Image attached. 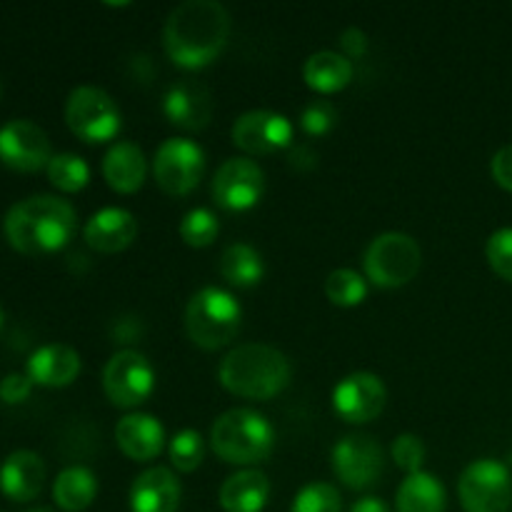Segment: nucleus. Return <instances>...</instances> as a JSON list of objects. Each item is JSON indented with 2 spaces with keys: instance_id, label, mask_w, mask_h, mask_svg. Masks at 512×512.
<instances>
[{
  "instance_id": "1a4fd4ad",
  "label": "nucleus",
  "mask_w": 512,
  "mask_h": 512,
  "mask_svg": "<svg viewBox=\"0 0 512 512\" xmlns=\"http://www.w3.org/2000/svg\"><path fill=\"white\" fill-rule=\"evenodd\" d=\"M155 183L168 195H188L198 188L205 173V153L188 138H168L153 158Z\"/></svg>"
},
{
  "instance_id": "a211bd4d",
  "label": "nucleus",
  "mask_w": 512,
  "mask_h": 512,
  "mask_svg": "<svg viewBox=\"0 0 512 512\" xmlns=\"http://www.w3.org/2000/svg\"><path fill=\"white\" fill-rule=\"evenodd\" d=\"M180 505V483L168 468H150L130 485L133 512H175Z\"/></svg>"
},
{
  "instance_id": "f3484780",
  "label": "nucleus",
  "mask_w": 512,
  "mask_h": 512,
  "mask_svg": "<svg viewBox=\"0 0 512 512\" xmlns=\"http://www.w3.org/2000/svg\"><path fill=\"white\" fill-rule=\"evenodd\" d=\"M45 483V463L33 450H15L0 465V490L13 503H30Z\"/></svg>"
},
{
  "instance_id": "2f4dec72",
  "label": "nucleus",
  "mask_w": 512,
  "mask_h": 512,
  "mask_svg": "<svg viewBox=\"0 0 512 512\" xmlns=\"http://www.w3.org/2000/svg\"><path fill=\"white\" fill-rule=\"evenodd\" d=\"M290 512H343V498L328 483H310L295 495Z\"/></svg>"
},
{
  "instance_id": "5701e85b",
  "label": "nucleus",
  "mask_w": 512,
  "mask_h": 512,
  "mask_svg": "<svg viewBox=\"0 0 512 512\" xmlns=\"http://www.w3.org/2000/svg\"><path fill=\"white\" fill-rule=\"evenodd\" d=\"M268 498L270 480L260 470H240L220 485V508L225 512H260Z\"/></svg>"
},
{
  "instance_id": "7c9ffc66",
  "label": "nucleus",
  "mask_w": 512,
  "mask_h": 512,
  "mask_svg": "<svg viewBox=\"0 0 512 512\" xmlns=\"http://www.w3.org/2000/svg\"><path fill=\"white\" fill-rule=\"evenodd\" d=\"M220 233V223L208 208H193L183 220H180V238L190 248H208Z\"/></svg>"
},
{
  "instance_id": "ddd939ff",
  "label": "nucleus",
  "mask_w": 512,
  "mask_h": 512,
  "mask_svg": "<svg viewBox=\"0 0 512 512\" xmlns=\"http://www.w3.org/2000/svg\"><path fill=\"white\" fill-rule=\"evenodd\" d=\"M50 140L40 125L33 120L15 118L0 128V160L8 168L20 173L48 168L50 163Z\"/></svg>"
},
{
  "instance_id": "6e6552de",
  "label": "nucleus",
  "mask_w": 512,
  "mask_h": 512,
  "mask_svg": "<svg viewBox=\"0 0 512 512\" xmlns=\"http://www.w3.org/2000/svg\"><path fill=\"white\" fill-rule=\"evenodd\" d=\"M458 495L465 512H510L512 475L500 460L480 458L463 470Z\"/></svg>"
},
{
  "instance_id": "f8f14e48",
  "label": "nucleus",
  "mask_w": 512,
  "mask_h": 512,
  "mask_svg": "<svg viewBox=\"0 0 512 512\" xmlns=\"http://www.w3.org/2000/svg\"><path fill=\"white\" fill-rule=\"evenodd\" d=\"M265 190V173L255 160L250 158H230L218 168L213 178V200L223 210L230 213H243L250 210Z\"/></svg>"
},
{
  "instance_id": "4468645a",
  "label": "nucleus",
  "mask_w": 512,
  "mask_h": 512,
  "mask_svg": "<svg viewBox=\"0 0 512 512\" xmlns=\"http://www.w3.org/2000/svg\"><path fill=\"white\" fill-rule=\"evenodd\" d=\"M233 143L250 155H268L288 148L293 140V125L285 115L273 110H248L233 123Z\"/></svg>"
},
{
  "instance_id": "4c0bfd02",
  "label": "nucleus",
  "mask_w": 512,
  "mask_h": 512,
  "mask_svg": "<svg viewBox=\"0 0 512 512\" xmlns=\"http://www.w3.org/2000/svg\"><path fill=\"white\" fill-rule=\"evenodd\" d=\"M340 45H343L350 58H363L365 50H368V35L360 28H348L340 35Z\"/></svg>"
},
{
  "instance_id": "c9c22d12",
  "label": "nucleus",
  "mask_w": 512,
  "mask_h": 512,
  "mask_svg": "<svg viewBox=\"0 0 512 512\" xmlns=\"http://www.w3.org/2000/svg\"><path fill=\"white\" fill-rule=\"evenodd\" d=\"M30 390H33V380L28 375L10 373L0 380V400L8 405H18L23 400H28Z\"/></svg>"
},
{
  "instance_id": "c756f323",
  "label": "nucleus",
  "mask_w": 512,
  "mask_h": 512,
  "mask_svg": "<svg viewBox=\"0 0 512 512\" xmlns=\"http://www.w3.org/2000/svg\"><path fill=\"white\" fill-rule=\"evenodd\" d=\"M170 463L173 468H178L180 473H193V470L200 468L203 463V455H205V443H203V435L198 430H180V433L173 435L170 440Z\"/></svg>"
},
{
  "instance_id": "a19ab883",
  "label": "nucleus",
  "mask_w": 512,
  "mask_h": 512,
  "mask_svg": "<svg viewBox=\"0 0 512 512\" xmlns=\"http://www.w3.org/2000/svg\"><path fill=\"white\" fill-rule=\"evenodd\" d=\"M0 328H3V308H0Z\"/></svg>"
},
{
  "instance_id": "f704fd0d",
  "label": "nucleus",
  "mask_w": 512,
  "mask_h": 512,
  "mask_svg": "<svg viewBox=\"0 0 512 512\" xmlns=\"http://www.w3.org/2000/svg\"><path fill=\"white\" fill-rule=\"evenodd\" d=\"M335 118H338V113H335L333 103H328V100H313L300 113V128L308 135H323L333 128Z\"/></svg>"
},
{
  "instance_id": "a878e982",
  "label": "nucleus",
  "mask_w": 512,
  "mask_h": 512,
  "mask_svg": "<svg viewBox=\"0 0 512 512\" xmlns=\"http://www.w3.org/2000/svg\"><path fill=\"white\" fill-rule=\"evenodd\" d=\"M98 493V480L83 465L65 468L53 483V500L65 512H83L90 508Z\"/></svg>"
},
{
  "instance_id": "aec40b11",
  "label": "nucleus",
  "mask_w": 512,
  "mask_h": 512,
  "mask_svg": "<svg viewBox=\"0 0 512 512\" xmlns=\"http://www.w3.org/2000/svg\"><path fill=\"white\" fill-rule=\"evenodd\" d=\"M85 243L98 253H120L138 235V220L125 208H103L85 225Z\"/></svg>"
},
{
  "instance_id": "c85d7f7f",
  "label": "nucleus",
  "mask_w": 512,
  "mask_h": 512,
  "mask_svg": "<svg viewBox=\"0 0 512 512\" xmlns=\"http://www.w3.org/2000/svg\"><path fill=\"white\" fill-rule=\"evenodd\" d=\"M325 295L330 298V303L340 305V308H353L360 305L368 295V283L360 273L350 268L333 270L325 280Z\"/></svg>"
},
{
  "instance_id": "7ed1b4c3",
  "label": "nucleus",
  "mask_w": 512,
  "mask_h": 512,
  "mask_svg": "<svg viewBox=\"0 0 512 512\" xmlns=\"http://www.w3.org/2000/svg\"><path fill=\"white\" fill-rule=\"evenodd\" d=\"M218 380L240 398L270 400L290 383V363L273 345L245 343L220 360Z\"/></svg>"
},
{
  "instance_id": "393cba45",
  "label": "nucleus",
  "mask_w": 512,
  "mask_h": 512,
  "mask_svg": "<svg viewBox=\"0 0 512 512\" xmlns=\"http://www.w3.org/2000/svg\"><path fill=\"white\" fill-rule=\"evenodd\" d=\"M303 78L318 93L343 90L353 78V63L335 50H318L303 65Z\"/></svg>"
},
{
  "instance_id": "58836bf2",
  "label": "nucleus",
  "mask_w": 512,
  "mask_h": 512,
  "mask_svg": "<svg viewBox=\"0 0 512 512\" xmlns=\"http://www.w3.org/2000/svg\"><path fill=\"white\" fill-rule=\"evenodd\" d=\"M350 512H390V510L380 498H363L358 500V503H353Z\"/></svg>"
},
{
  "instance_id": "cd10ccee",
  "label": "nucleus",
  "mask_w": 512,
  "mask_h": 512,
  "mask_svg": "<svg viewBox=\"0 0 512 512\" xmlns=\"http://www.w3.org/2000/svg\"><path fill=\"white\" fill-rule=\"evenodd\" d=\"M48 180L58 190L65 193H75L83 190L90 180V168L80 155L75 153H60L53 155L48 163Z\"/></svg>"
},
{
  "instance_id": "423d86ee",
  "label": "nucleus",
  "mask_w": 512,
  "mask_h": 512,
  "mask_svg": "<svg viewBox=\"0 0 512 512\" xmlns=\"http://www.w3.org/2000/svg\"><path fill=\"white\" fill-rule=\"evenodd\" d=\"M423 253L408 233H383L365 250V275L378 288H400L418 275Z\"/></svg>"
},
{
  "instance_id": "20e7f679",
  "label": "nucleus",
  "mask_w": 512,
  "mask_h": 512,
  "mask_svg": "<svg viewBox=\"0 0 512 512\" xmlns=\"http://www.w3.org/2000/svg\"><path fill=\"white\" fill-rule=\"evenodd\" d=\"M210 445L233 465H253L273 453L275 433L268 418L248 408H233L210 428Z\"/></svg>"
},
{
  "instance_id": "473e14b6",
  "label": "nucleus",
  "mask_w": 512,
  "mask_h": 512,
  "mask_svg": "<svg viewBox=\"0 0 512 512\" xmlns=\"http://www.w3.org/2000/svg\"><path fill=\"white\" fill-rule=\"evenodd\" d=\"M485 255H488L490 268H493L500 278L510 280L512 283V228L495 230L488 238Z\"/></svg>"
},
{
  "instance_id": "72a5a7b5",
  "label": "nucleus",
  "mask_w": 512,
  "mask_h": 512,
  "mask_svg": "<svg viewBox=\"0 0 512 512\" xmlns=\"http://www.w3.org/2000/svg\"><path fill=\"white\" fill-rule=\"evenodd\" d=\"M390 453H393L395 465H398V468H403L405 473L408 475L420 473V465H423V460H425V445L418 435H413V433L398 435V438L393 440V448H390Z\"/></svg>"
},
{
  "instance_id": "79ce46f5",
  "label": "nucleus",
  "mask_w": 512,
  "mask_h": 512,
  "mask_svg": "<svg viewBox=\"0 0 512 512\" xmlns=\"http://www.w3.org/2000/svg\"><path fill=\"white\" fill-rule=\"evenodd\" d=\"M0 512H3V510H0Z\"/></svg>"
},
{
  "instance_id": "f03ea898",
  "label": "nucleus",
  "mask_w": 512,
  "mask_h": 512,
  "mask_svg": "<svg viewBox=\"0 0 512 512\" xmlns=\"http://www.w3.org/2000/svg\"><path fill=\"white\" fill-rule=\"evenodd\" d=\"M75 210L55 195H30L5 213V240L23 255H48L65 248L75 233Z\"/></svg>"
},
{
  "instance_id": "4be33fe9",
  "label": "nucleus",
  "mask_w": 512,
  "mask_h": 512,
  "mask_svg": "<svg viewBox=\"0 0 512 512\" xmlns=\"http://www.w3.org/2000/svg\"><path fill=\"white\" fill-rule=\"evenodd\" d=\"M148 163H145L143 150L130 140L110 145V150L103 158V178L118 193H135L143 185Z\"/></svg>"
},
{
  "instance_id": "b1692460",
  "label": "nucleus",
  "mask_w": 512,
  "mask_h": 512,
  "mask_svg": "<svg viewBox=\"0 0 512 512\" xmlns=\"http://www.w3.org/2000/svg\"><path fill=\"white\" fill-rule=\"evenodd\" d=\"M448 495L443 483L430 473H413L400 483L395 495V508L398 512H445Z\"/></svg>"
},
{
  "instance_id": "e433bc0d",
  "label": "nucleus",
  "mask_w": 512,
  "mask_h": 512,
  "mask_svg": "<svg viewBox=\"0 0 512 512\" xmlns=\"http://www.w3.org/2000/svg\"><path fill=\"white\" fill-rule=\"evenodd\" d=\"M490 170H493V178L500 188L512 190V145H505L493 155Z\"/></svg>"
},
{
  "instance_id": "2eb2a0df",
  "label": "nucleus",
  "mask_w": 512,
  "mask_h": 512,
  "mask_svg": "<svg viewBox=\"0 0 512 512\" xmlns=\"http://www.w3.org/2000/svg\"><path fill=\"white\" fill-rule=\"evenodd\" d=\"M388 400L383 380L373 373H353L333 390V408L345 423H370L378 418Z\"/></svg>"
},
{
  "instance_id": "0eeeda50",
  "label": "nucleus",
  "mask_w": 512,
  "mask_h": 512,
  "mask_svg": "<svg viewBox=\"0 0 512 512\" xmlns=\"http://www.w3.org/2000/svg\"><path fill=\"white\" fill-rule=\"evenodd\" d=\"M65 123L85 143H105L120 130V108L95 85H78L65 100Z\"/></svg>"
},
{
  "instance_id": "bb28decb",
  "label": "nucleus",
  "mask_w": 512,
  "mask_h": 512,
  "mask_svg": "<svg viewBox=\"0 0 512 512\" xmlns=\"http://www.w3.org/2000/svg\"><path fill=\"white\" fill-rule=\"evenodd\" d=\"M218 270L235 288H253V285H258L263 280L265 263L253 245L233 243L220 255Z\"/></svg>"
},
{
  "instance_id": "f257e3e1",
  "label": "nucleus",
  "mask_w": 512,
  "mask_h": 512,
  "mask_svg": "<svg viewBox=\"0 0 512 512\" xmlns=\"http://www.w3.org/2000/svg\"><path fill=\"white\" fill-rule=\"evenodd\" d=\"M230 13L218 0H185L170 10L163 40L170 60L180 68H205L225 48Z\"/></svg>"
},
{
  "instance_id": "9d476101",
  "label": "nucleus",
  "mask_w": 512,
  "mask_h": 512,
  "mask_svg": "<svg viewBox=\"0 0 512 512\" xmlns=\"http://www.w3.org/2000/svg\"><path fill=\"white\" fill-rule=\"evenodd\" d=\"M155 375L148 358L138 350H120L103 370L105 395L118 408H135L153 393Z\"/></svg>"
},
{
  "instance_id": "39448f33",
  "label": "nucleus",
  "mask_w": 512,
  "mask_h": 512,
  "mask_svg": "<svg viewBox=\"0 0 512 512\" xmlns=\"http://www.w3.org/2000/svg\"><path fill=\"white\" fill-rule=\"evenodd\" d=\"M240 318H243V310L228 290L205 285L188 300L185 330L195 345L205 350H218L238 335Z\"/></svg>"
},
{
  "instance_id": "dca6fc26",
  "label": "nucleus",
  "mask_w": 512,
  "mask_h": 512,
  "mask_svg": "<svg viewBox=\"0 0 512 512\" xmlns=\"http://www.w3.org/2000/svg\"><path fill=\"white\" fill-rule=\"evenodd\" d=\"M163 110L168 120L185 130H203L213 118V98L208 88L195 80H180L170 85L163 98Z\"/></svg>"
},
{
  "instance_id": "412c9836",
  "label": "nucleus",
  "mask_w": 512,
  "mask_h": 512,
  "mask_svg": "<svg viewBox=\"0 0 512 512\" xmlns=\"http://www.w3.org/2000/svg\"><path fill=\"white\" fill-rule=\"evenodd\" d=\"M80 373V355L70 345H43L28 360V378L45 388H65Z\"/></svg>"
},
{
  "instance_id": "ea45409f",
  "label": "nucleus",
  "mask_w": 512,
  "mask_h": 512,
  "mask_svg": "<svg viewBox=\"0 0 512 512\" xmlns=\"http://www.w3.org/2000/svg\"><path fill=\"white\" fill-rule=\"evenodd\" d=\"M28 512H53V510H48V508H35V510H28Z\"/></svg>"
},
{
  "instance_id": "6ab92c4d",
  "label": "nucleus",
  "mask_w": 512,
  "mask_h": 512,
  "mask_svg": "<svg viewBox=\"0 0 512 512\" xmlns=\"http://www.w3.org/2000/svg\"><path fill=\"white\" fill-rule=\"evenodd\" d=\"M115 443H118V448L123 450V455H128L130 460L148 463V460L158 458L160 450H163L165 430L153 415H125V418H120L118 425H115Z\"/></svg>"
},
{
  "instance_id": "9b49d317",
  "label": "nucleus",
  "mask_w": 512,
  "mask_h": 512,
  "mask_svg": "<svg viewBox=\"0 0 512 512\" xmlns=\"http://www.w3.org/2000/svg\"><path fill=\"white\" fill-rule=\"evenodd\" d=\"M385 468V455L373 435H345L333 448V470L350 490H368L378 483Z\"/></svg>"
}]
</instances>
